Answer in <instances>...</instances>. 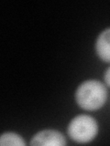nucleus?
Here are the masks:
<instances>
[{
    "label": "nucleus",
    "instance_id": "f257e3e1",
    "mask_svg": "<svg viewBox=\"0 0 110 146\" xmlns=\"http://www.w3.org/2000/svg\"><path fill=\"white\" fill-rule=\"evenodd\" d=\"M107 90L99 80H88L81 83L75 91L78 106L85 111H97L107 102Z\"/></svg>",
    "mask_w": 110,
    "mask_h": 146
},
{
    "label": "nucleus",
    "instance_id": "f03ea898",
    "mask_svg": "<svg viewBox=\"0 0 110 146\" xmlns=\"http://www.w3.org/2000/svg\"><path fill=\"white\" fill-rule=\"evenodd\" d=\"M67 132L69 137L75 143H90L97 135V121L90 115L79 114L73 118L69 123Z\"/></svg>",
    "mask_w": 110,
    "mask_h": 146
},
{
    "label": "nucleus",
    "instance_id": "7ed1b4c3",
    "mask_svg": "<svg viewBox=\"0 0 110 146\" xmlns=\"http://www.w3.org/2000/svg\"><path fill=\"white\" fill-rule=\"evenodd\" d=\"M66 140L62 132L55 130H43L36 133L30 141V145L44 146H63Z\"/></svg>",
    "mask_w": 110,
    "mask_h": 146
},
{
    "label": "nucleus",
    "instance_id": "20e7f679",
    "mask_svg": "<svg viewBox=\"0 0 110 146\" xmlns=\"http://www.w3.org/2000/svg\"><path fill=\"white\" fill-rule=\"evenodd\" d=\"M95 51L105 62H110V27L103 30L95 41Z\"/></svg>",
    "mask_w": 110,
    "mask_h": 146
},
{
    "label": "nucleus",
    "instance_id": "39448f33",
    "mask_svg": "<svg viewBox=\"0 0 110 146\" xmlns=\"http://www.w3.org/2000/svg\"><path fill=\"white\" fill-rule=\"evenodd\" d=\"M0 144L1 145H17L25 146L26 143L22 137L14 132H6L0 137Z\"/></svg>",
    "mask_w": 110,
    "mask_h": 146
},
{
    "label": "nucleus",
    "instance_id": "423d86ee",
    "mask_svg": "<svg viewBox=\"0 0 110 146\" xmlns=\"http://www.w3.org/2000/svg\"><path fill=\"white\" fill-rule=\"evenodd\" d=\"M104 80L105 81V83L107 84V86L110 87V67L107 68L105 72V76H104Z\"/></svg>",
    "mask_w": 110,
    "mask_h": 146
}]
</instances>
